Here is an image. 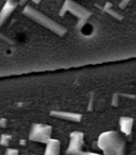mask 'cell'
Masks as SVG:
<instances>
[{
    "label": "cell",
    "instance_id": "obj_1",
    "mask_svg": "<svg viewBox=\"0 0 136 155\" xmlns=\"http://www.w3.org/2000/svg\"><path fill=\"white\" fill-rule=\"evenodd\" d=\"M22 13L26 16H28L29 18L33 19L34 21H36L37 24L41 25V26H44L45 28L49 29V30H51L52 32L60 35V36H63V35H65L67 33V29L65 28V27L61 26L60 24H58L56 21L52 20L51 18L47 17V16L44 15L41 12H38L37 10L31 8L30 5H26V7L24 8Z\"/></svg>",
    "mask_w": 136,
    "mask_h": 155
},
{
    "label": "cell",
    "instance_id": "obj_2",
    "mask_svg": "<svg viewBox=\"0 0 136 155\" xmlns=\"http://www.w3.org/2000/svg\"><path fill=\"white\" fill-rule=\"evenodd\" d=\"M69 12L72 15H75L76 17L79 18V24H78V29L80 30L85 24H86L87 19L91 16V12L86 10L85 8H83L82 5H80L79 3L75 2L74 0H65L64 5H63L62 9L60 11V15L64 16L65 13Z\"/></svg>",
    "mask_w": 136,
    "mask_h": 155
},
{
    "label": "cell",
    "instance_id": "obj_3",
    "mask_svg": "<svg viewBox=\"0 0 136 155\" xmlns=\"http://www.w3.org/2000/svg\"><path fill=\"white\" fill-rule=\"evenodd\" d=\"M18 2L16 0H7L5 1V5L1 9V11H0V27H2V25L9 19V17L15 11Z\"/></svg>",
    "mask_w": 136,
    "mask_h": 155
},
{
    "label": "cell",
    "instance_id": "obj_4",
    "mask_svg": "<svg viewBox=\"0 0 136 155\" xmlns=\"http://www.w3.org/2000/svg\"><path fill=\"white\" fill-rule=\"evenodd\" d=\"M108 5H110V3H106L105 5V7H104V11H106L108 14H111V16H114L115 18H117V19H121V17H120V14H118L116 11H114V10H112V8H111V10L108 9Z\"/></svg>",
    "mask_w": 136,
    "mask_h": 155
},
{
    "label": "cell",
    "instance_id": "obj_5",
    "mask_svg": "<svg viewBox=\"0 0 136 155\" xmlns=\"http://www.w3.org/2000/svg\"><path fill=\"white\" fill-rule=\"evenodd\" d=\"M130 1H131V0H121V2L119 3V8H120V9H124Z\"/></svg>",
    "mask_w": 136,
    "mask_h": 155
},
{
    "label": "cell",
    "instance_id": "obj_6",
    "mask_svg": "<svg viewBox=\"0 0 136 155\" xmlns=\"http://www.w3.org/2000/svg\"><path fill=\"white\" fill-rule=\"evenodd\" d=\"M27 1H28V0H19V3H20V5H24L25 3L27 2Z\"/></svg>",
    "mask_w": 136,
    "mask_h": 155
}]
</instances>
